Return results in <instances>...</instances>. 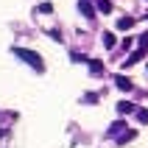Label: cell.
I'll return each instance as SVG.
<instances>
[{
  "instance_id": "52a82bcc",
  "label": "cell",
  "mask_w": 148,
  "mask_h": 148,
  "mask_svg": "<svg viewBox=\"0 0 148 148\" xmlns=\"http://www.w3.org/2000/svg\"><path fill=\"white\" fill-rule=\"evenodd\" d=\"M115 84H117V90H123V92L132 90V81H129L126 75H115Z\"/></svg>"
},
{
  "instance_id": "6da1fadb",
  "label": "cell",
  "mask_w": 148,
  "mask_h": 148,
  "mask_svg": "<svg viewBox=\"0 0 148 148\" xmlns=\"http://www.w3.org/2000/svg\"><path fill=\"white\" fill-rule=\"evenodd\" d=\"M14 56L23 59L25 64H31L36 73H45V62H42V56L36 53V50H28V48H14Z\"/></svg>"
},
{
  "instance_id": "8992f818",
  "label": "cell",
  "mask_w": 148,
  "mask_h": 148,
  "mask_svg": "<svg viewBox=\"0 0 148 148\" xmlns=\"http://www.w3.org/2000/svg\"><path fill=\"white\" fill-rule=\"evenodd\" d=\"M117 112H120V115H132V112H137V106L129 103V101H120V103H117Z\"/></svg>"
},
{
  "instance_id": "277c9868",
  "label": "cell",
  "mask_w": 148,
  "mask_h": 148,
  "mask_svg": "<svg viewBox=\"0 0 148 148\" xmlns=\"http://www.w3.org/2000/svg\"><path fill=\"white\" fill-rule=\"evenodd\" d=\"M134 137H137V132H134V129H126V132H123V134H117L115 140H117V143H120V145H126V143H132V140H134Z\"/></svg>"
},
{
  "instance_id": "2e32d148",
  "label": "cell",
  "mask_w": 148,
  "mask_h": 148,
  "mask_svg": "<svg viewBox=\"0 0 148 148\" xmlns=\"http://www.w3.org/2000/svg\"><path fill=\"white\" fill-rule=\"evenodd\" d=\"M120 45H123V48H132V45H134V36H126V39L120 42Z\"/></svg>"
},
{
  "instance_id": "7a4b0ae2",
  "label": "cell",
  "mask_w": 148,
  "mask_h": 148,
  "mask_svg": "<svg viewBox=\"0 0 148 148\" xmlns=\"http://www.w3.org/2000/svg\"><path fill=\"white\" fill-rule=\"evenodd\" d=\"M143 59H145V53H143V50L137 48V50H134V53H132V56H129V59H126V62H123V70H129V67H134V64H137V62H143Z\"/></svg>"
},
{
  "instance_id": "4fadbf2b",
  "label": "cell",
  "mask_w": 148,
  "mask_h": 148,
  "mask_svg": "<svg viewBox=\"0 0 148 148\" xmlns=\"http://www.w3.org/2000/svg\"><path fill=\"white\" fill-rule=\"evenodd\" d=\"M137 120H140L143 126L148 123V109H137Z\"/></svg>"
},
{
  "instance_id": "30bf717a",
  "label": "cell",
  "mask_w": 148,
  "mask_h": 148,
  "mask_svg": "<svg viewBox=\"0 0 148 148\" xmlns=\"http://www.w3.org/2000/svg\"><path fill=\"white\" fill-rule=\"evenodd\" d=\"M78 8H81L84 17H95V8H92V3H87V0H81V3H78Z\"/></svg>"
},
{
  "instance_id": "9a60e30c",
  "label": "cell",
  "mask_w": 148,
  "mask_h": 148,
  "mask_svg": "<svg viewBox=\"0 0 148 148\" xmlns=\"http://www.w3.org/2000/svg\"><path fill=\"white\" fill-rule=\"evenodd\" d=\"M50 11H53V6H50V3H42V6H39V14H50Z\"/></svg>"
},
{
  "instance_id": "ba28073f",
  "label": "cell",
  "mask_w": 148,
  "mask_h": 148,
  "mask_svg": "<svg viewBox=\"0 0 148 148\" xmlns=\"http://www.w3.org/2000/svg\"><path fill=\"white\" fill-rule=\"evenodd\" d=\"M103 48H109V50H112V48H117V36H115L112 31H106V34H103Z\"/></svg>"
},
{
  "instance_id": "5b68a950",
  "label": "cell",
  "mask_w": 148,
  "mask_h": 148,
  "mask_svg": "<svg viewBox=\"0 0 148 148\" xmlns=\"http://www.w3.org/2000/svg\"><path fill=\"white\" fill-rule=\"evenodd\" d=\"M129 28H134V17H120L117 20V31H129Z\"/></svg>"
},
{
  "instance_id": "7c38bea8",
  "label": "cell",
  "mask_w": 148,
  "mask_h": 148,
  "mask_svg": "<svg viewBox=\"0 0 148 148\" xmlns=\"http://www.w3.org/2000/svg\"><path fill=\"white\" fill-rule=\"evenodd\" d=\"M98 11H103V14H112V3H109V0H98Z\"/></svg>"
},
{
  "instance_id": "3957f363",
  "label": "cell",
  "mask_w": 148,
  "mask_h": 148,
  "mask_svg": "<svg viewBox=\"0 0 148 148\" xmlns=\"http://www.w3.org/2000/svg\"><path fill=\"white\" fill-rule=\"evenodd\" d=\"M126 132V120H115V123L109 126V137H117V134Z\"/></svg>"
},
{
  "instance_id": "8fae6325",
  "label": "cell",
  "mask_w": 148,
  "mask_h": 148,
  "mask_svg": "<svg viewBox=\"0 0 148 148\" xmlns=\"http://www.w3.org/2000/svg\"><path fill=\"white\" fill-rule=\"evenodd\" d=\"M137 45H140V50H143V53H148V31H145V34H140Z\"/></svg>"
},
{
  "instance_id": "9c48e42d",
  "label": "cell",
  "mask_w": 148,
  "mask_h": 148,
  "mask_svg": "<svg viewBox=\"0 0 148 148\" xmlns=\"http://www.w3.org/2000/svg\"><path fill=\"white\" fill-rule=\"evenodd\" d=\"M90 73H92V75H101V73H103V62H98V59H90Z\"/></svg>"
},
{
  "instance_id": "5bb4252c",
  "label": "cell",
  "mask_w": 148,
  "mask_h": 148,
  "mask_svg": "<svg viewBox=\"0 0 148 148\" xmlns=\"http://www.w3.org/2000/svg\"><path fill=\"white\" fill-rule=\"evenodd\" d=\"M73 62H75V64H84V62H90V59L81 56V53H73Z\"/></svg>"
}]
</instances>
